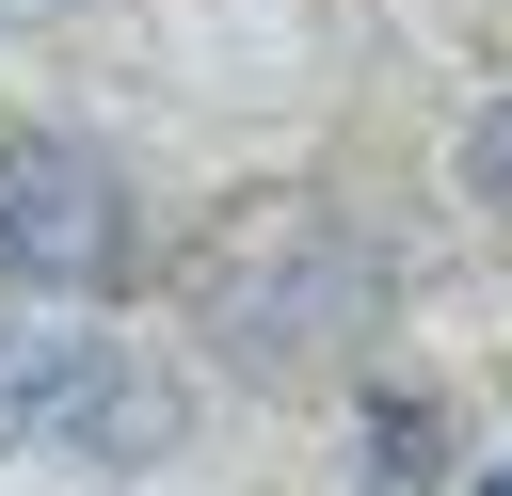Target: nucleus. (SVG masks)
<instances>
[{
	"label": "nucleus",
	"mask_w": 512,
	"mask_h": 496,
	"mask_svg": "<svg viewBox=\"0 0 512 496\" xmlns=\"http://www.w3.org/2000/svg\"><path fill=\"white\" fill-rule=\"evenodd\" d=\"M192 432V368L80 320L64 288H0V448H64V464H160Z\"/></svg>",
	"instance_id": "obj_1"
},
{
	"label": "nucleus",
	"mask_w": 512,
	"mask_h": 496,
	"mask_svg": "<svg viewBox=\"0 0 512 496\" xmlns=\"http://www.w3.org/2000/svg\"><path fill=\"white\" fill-rule=\"evenodd\" d=\"M368 304H384V256L352 208H272L208 256V352L224 368H320L368 336Z\"/></svg>",
	"instance_id": "obj_2"
},
{
	"label": "nucleus",
	"mask_w": 512,
	"mask_h": 496,
	"mask_svg": "<svg viewBox=\"0 0 512 496\" xmlns=\"http://www.w3.org/2000/svg\"><path fill=\"white\" fill-rule=\"evenodd\" d=\"M128 272V176L80 128H0V288H64L96 304Z\"/></svg>",
	"instance_id": "obj_3"
},
{
	"label": "nucleus",
	"mask_w": 512,
	"mask_h": 496,
	"mask_svg": "<svg viewBox=\"0 0 512 496\" xmlns=\"http://www.w3.org/2000/svg\"><path fill=\"white\" fill-rule=\"evenodd\" d=\"M352 464H368V496H432V464H448V416H432L416 384H368V416H352Z\"/></svg>",
	"instance_id": "obj_4"
},
{
	"label": "nucleus",
	"mask_w": 512,
	"mask_h": 496,
	"mask_svg": "<svg viewBox=\"0 0 512 496\" xmlns=\"http://www.w3.org/2000/svg\"><path fill=\"white\" fill-rule=\"evenodd\" d=\"M464 176H480V192L512 208V112H480V128H464Z\"/></svg>",
	"instance_id": "obj_5"
},
{
	"label": "nucleus",
	"mask_w": 512,
	"mask_h": 496,
	"mask_svg": "<svg viewBox=\"0 0 512 496\" xmlns=\"http://www.w3.org/2000/svg\"><path fill=\"white\" fill-rule=\"evenodd\" d=\"M32 16H64V0H0V32H32Z\"/></svg>",
	"instance_id": "obj_6"
},
{
	"label": "nucleus",
	"mask_w": 512,
	"mask_h": 496,
	"mask_svg": "<svg viewBox=\"0 0 512 496\" xmlns=\"http://www.w3.org/2000/svg\"><path fill=\"white\" fill-rule=\"evenodd\" d=\"M480 496H512V464H480Z\"/></svg>",
	"instance_id": "obj_7"
}]
</instances>
